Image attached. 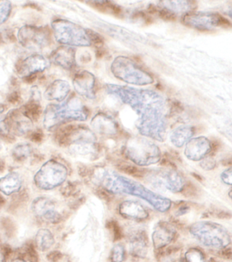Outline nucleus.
Segmentation results:
<instances>
[{"mask_svg":"<svg viewBox=\"0 0 232 262\" xmlns=\"http://www.w3.org/2000/svg\"><path fill=\"white\" fill-rule=\"evenodd\" d=\"M106 92L128 105L138 115L136 127L141 136L164 142L167 132L166 101L151 90L107 84Z\"/></svg>","mask_w":232,"mask_h":262,"instance_id":"f257e3e1","label":"nucleus"},{"mask_svg":"<svg viewBox=\"0 0 232 262\" xmlns=\"http://www.w3.org/2000/svg\"><path fill=\"white\" fill-rule=\"evenodd\" d=\"M95 179L106 190L117 194L134 195L144 200L158 212H165L171 207L168 198L150 190L144 185L109 169L96 172Z\"/></svg>","mask_w":232,"mask_h":262,"instance_id":"f03ea898","label":"nucleus"},{"mask_svg":"<svg viewBox=\"0 0 232 262\" xmlns=\"http://www.w3.org/2000/svg\"><path fill=\"white\" fill-rule=\"evenodd\" d=\"M88 111L82 101L71 95L60 104H50L43 113V125L47 130L69 121H85L88 117Z\"/></svg>","mask_w":232,"mask_h":262,"instance_id":"7ed1b4c3","label":"nucleus"},{"mask_svg":"<svg viewBox=\"0 0 232 262\" xmlns=\"http://www.w3.org/2000/svg\"><path fill=\"white\" fill-rule=\"evenodd\" d=\"M62 142L68 144L69 152L76 158L94 160L98 155L95 134L85 126L69 125L63 134Z\"/></svg>","mask_w":232,"mask_h":262,"instance_id":"20e7f679","label":"nucleus"},{"mask_svg":"<svg viewBox=\"0 0 232 262\" xmlns=\"http://www.w3.org/2000/svg\"><path fill=\"white\" fill-rule=\"evenodd\" d=\"M124 154L131 162L139 166L157 164L161 158V151L157 144L143 136L129 138L124 146Z\"/></svg>","mask_w":232,"mask_h":262,"instance_id":"39448f33","label":"nucleus"},{"mask_svg":"<svg viewBox=\"0 0 232 262\" xmlns=\"http://www.w3.org/2000/svg\"><path fill=\"white\" fill-rule=\"evenodd\" d=\"M191 235L207 247L222 249L231 243L226 229L220 224L211 222H198L190 228Z\"/></svg>","mask_w":232,"mask_h":262,"instance_id":"423d86ee","label":"nucleus"},{"mask_svg":"<svg viewBox=\"0 0 232 262\" xmlns=\"http://www.w3.org/2000/svg\"><path fill=\"white\" fill-rule=\"evenodd\" d=\"M53 34L57 42L68 47L91 46L88 30L75 23L63 18H56L51 23Z\"/></svg>","mask_w":232,"mask_h":262,"instance_id":"0eeeda50","label":"nucleus"},{"mask_svg":"<svg viewBox=\"0 0 232 262\" xmlns=\"http://www.w3.org/2000/svg\"><path fill=\"white\" fill-rule=\"evenodd\" d=\"M113 75L126 83L136 86H146L153 83L154 79L149 72L139 67L134 61L125 56H118L111 66Z\"/></svg>","mask_w":232,"mask_h":262,"instance_id":"6e6552de","label":"nucleus"},{"mask_svg":"<svg viewBox=\"0 0 232 262\" xmlns=\"http://www.w3.org/2000/svg\"><path fill=\"white\" fill-rule=\"evenodd\" d=\"M68 176L67 167L55 160H50L42 165L34 176V183L37 188L50 191L65 183Z\"/></svg>","mask_w":232,"mask_h":262,"instance_id":"1a4fd4ad","label":"nucleus"},{"mask_svg":"<svg viewBox=\"0 0 232 262\" xmlns=\"http://www.w3.org/2000/svg\"><path fill=\"white\" fill-rule=\"evenodd\" d=\"M147 183L160 192H182L186 186L184 177L174 170H156L145 177Z\"/></svg>","mask_w":232,"mask_h":262,"instance_id":"9d476101","label":"nucleus"},{"mask_svg":"<svg viewBox=\"0 0 232 262\" xmlns=\"http://www.w3.org/2000/svg\"><path fill=\"white\" fill-rule=\"evenodd\" d=\"M183 24L200 31H211L218 27L232 26L221 14L213 12H190L182 17Z\"/></svg>","mask_w":232,"mask_h":262,"instance_id":"9b49d317","label":"nucleus"},{"mask_svg":"<svg viewBox=\"0 0 232 262\" xmlns=\"http://www.w3.org/2000/svg\"><path fill=\"white\" fill-rule=\"evenodd\" d=\"M17 40L24 48L38 50L44 48L50 42V32L45 27L25 25L18 30Z\"/></svg>","mask_w":232,"mask_h":262,"instance_id":"f8f14e48","label":"nucleus"},{"mask_svg":"<svg viewBox=\"0 0 232 262\" xmlns=\"http://www.w3.org/2000/svg\"><path fill=\"white\" fill-rule=\"evenodd\" d=\"M34 121L28 118L20 108L12 109L6 115L0 128L13 136H23L32 131Z\"/></svg>","mask_w":232,"mask_h":262,"instance_id":"ddd939ff","label":"nucleus"},{"mask_svg":"<svg viewBox=\"0 0 232 262\" xmlns=\"http://www.w3.org/2000/svg\"><path fill=\"white\" fill-rule=\"evenodd\" d=\"M50 66V61L44 55L34 53L22 59L16 66L18 76L24 80L32 81L37 74L44 72Z\"/></svg>","mask_w":232,"mask_h":262,"instance_id":"4468645a","label":"nucleus"},{"mask_svg":"<svg viewBox=\"0 0 232 262\" xmlns=\"http://www.w3.org/2000/svg\"><path fill=\"white\" fill-rule=\"evenodd\" d=\"M33 213L50 224H58L62 220V214L57 209L54 200L46 196H40L32 203Z\"/></svg>","mask_w":232,"mask_h":262,"instance_id":"2eb2a0df","label":"nucleus"},{"mask_svg":"<svg viewBox=\"0 0 232 262\" xmlns=\"http://www.w3.org/2000/svg\"><path fill=\"white\" fill-rule=\"evenodd\" d=\"M211 149L212 144L210 140L204 136H199L187 142L184 154L188 160L198 162L211 154Z\"/></svg>","mask_w":232,"mask_h":262,"instance_id":"dca6fc26","label":"nucleus"},{"mask_svg":"<svg viewBox=\"0 0 232 262\" xmlns=\"http://www.w3.org/2000/svg\"><path fill=\"white\" fill-rule=\"evenodd\" d=\"M72 83L75 92L80 96L88 100L95 99V76L91 72L87 70L78 72L73 78Z\"/></svg>","mask_w":232,"mask_h":262,"instance_id":"f3484780","label":"nucleus"},{"mask_svg":"<svg viewBox=\"0 0 232 262\" xmlns=\"http://www.w3.org/2000/svg\"><path fill=\"white\" fill-rule=\"evenodd\" d=\"M176 230L170 223L160 221L153 227L151 239L153 247L157 250L169 245L176 236Z\"/></svg>","mask_w":232,"mask_h":262,"instance_id":"a211bd4d","label":"nucleus"},{"mask_svg":"<svg viewBox=\"0 0 232 262\" xmlns=\"http://www.w3.org/2000/svg\"><path fill=\"white\" fill-rule=\"evenodd\" d=\"M92 130L100 136H112L118 132V125L112 116L106 113H98L90 121Z\"/></svg>","mask_w":232,"mask_h":262,"instance_id":"6ab92c4d","label":"nucleus"},{"mask_svg":"<svg viewBox=\"0 0 232 262\" xmlns=\"http://www.w3.org/2000/svg\"><path fill=\"white\" fill-rule=\"evenodd\" d=\"M119 212L123 217L134 221H144L149 217L147 208L137 200H124L119 206Z\"/></svg>","mask_w":232,"mask_h":262,"instance_id":"aec40b11","label":"nucleus"},{"mask_svg":"<svg viewBox=\"0 0 232 262\" xmlns=\"http://www.w3.org/2000/svg\"><path fill=\"white\" fill-rule=\"evenodd\" d=\"M75 52L73 47L62 45L53 51L50 56V61L63 69L72 70L76 66Z\"/></svg>","mask_w":232,"mask_h":262,"instance_id":"412c9836","label":"nucleus"},{"mask_svg":"<svg viewBox=\"0 0 232 262\" xmlns=\"http://www.w3.org/2000/svg\"><path fill=\"white\" fill-rule=\"evenodd\" d=\"M23 184L21 174L12 171L0 178V192L10 196L19 192Z\"/></svg>","mask_w":232,"mask_h":262,"instance_id":"4be33fe9","label":"nucleus"},{"mask_svg":"<svg viewBox=\"0 0 232 262\" xmlns=\"http://www.w3.org/2000/svg\"><path fill=\"white\" fill-rule=\"evenodd\" d=\"M70 91V84L66 80H55L45 90L44 97L48 101L62 102L66 99Z\"/></svg>","mask_w":232,"mask_h":262,"instance_id":"5701e85b","label":"nucleus"},{"mask_svg":"<svg viewBox=\"0 0 232 262\" xmlns=\"http://www.w3.org/2000/svg\"><path fill=\"white\" fill-rule=\"evenodd\" d=\"M129 249L133 257L141 259L146 257L148 252V241L143 232L138 231L131 235Z\"/></svg>","mask_w":232,"mask_h":262,"instance_id":"b1692460","label":"nucleus"},{"mask_svg":"<svg viewBox=\"0 0 232 262\" xmlns=\"http://www.w3.org/2000/svg\"><path fill=\"white\" fill-rule=\"evenodd\" d=\"M194 127L191 125H181L174 129L170 134V140L174 146L182 147L194 136Z\"/></svg>","mask_w":232,"mask_h":262,"instance_id":"393cba45","label":"nucleus"},{"mask_svg":"<svg viewBox=\"0 0 232 262\" xmlns=\"http://www.w3.org/2000/svg\"><path fill=\"white\" fill-rule=\"evenodd\" d=\"M159 4L164 9L174 14L188 13L195 8V2L192 1H162Z\"/></svg>","mask_w":232,"mask_h":262,"instance_id":"a878e982","label":"nucleus"},{"mask_svg":"<svg viewBox=\"0 0 232 262\" xmlns=\"http://www.w3.org/2000/svg\"><path fill=\"white\" fill-rule=\"evenodd\" d=\"M35 241L39 250L45 252L55 245L54 235L48 229L41 228L36 232Z\"/></svg>","mask_w":232,"mask_h":262,"instance_id":"bb28decb","label":"nucleus"},{"mask_svg":"<svg viewBox=\"0 0 232 262\" xmlns=\"http://www.w3.org/2000/svg\"><path fill=\"white\" fill-rule=\"evenodd\" d=\"M22 112L33 121H38L42 114V107L40 100L30 98L28 102L20 107Z\"/></svg>","mask_w":232,"mask_h":262,"instance_id":"cd10ccee","label":"nucleus"},{"mask_svg":"<svg viewBox=\"0 0 232 262\" xmlns=\"http://www.w3.org/2000/svg\"><path fill=\"white\" fill-rule=\"evenodd\" d=\"M32 146L27 142L16 144L11 150L12 158L18 162H22L28 160L32 154Z\"/></svg>","mask_w":232,"mask_h":262,"instance_id":"c85d7f7f","label":"nucleus"},{"mask_svg":"<svg viewBox=\"0 0 232 262\" xmlns=\"http://www.w3.org/2000/svg\"><path fill=\"white\" fill-rule=\"evenodd\" d=\"M186 262H206L204 254L198 248L189 249L185 254Z\"/></svg>","mask_w":232,"mask_h":262,"instance_id":"c756f323","label":"nucleus"},{"mask_svg":"<svg viewBox=\"0 0 232 262\" xmlns=\"http://www.w3.org/2000/svg\"><path fill=\"white\" fill-rule=\"evenodd\" d=\"M126 257L124 245L118 243L113 247L110 253L111 262H123Z\"/></svg>","mask_w":232,"mask_h":262,"instance_id":"7c9ffc66","label":"nucleus"},{"mask_svg":"<svg viewBox=\"0 0 232 262\" xmlns=\"http://www.w3.org/2000/svg\"><path fill=\"white\" fill-rule=\"evenodd\" d=\"M12 10L11 2L0 1V26L7 21L11 14Z\"/></svg>","mask_w":232,"mask_h":262,"instance_id":"2f4dec72","label":"nucleus"},{"mask_svg":"<svg viewBox=\"0 0 232 262\" xmlns=\"http://www.w3.org/2000/svg\"><path fill=\"white\" fill-rule=\"evenodd\" d=\"M200 165L203 170L210 171L216 168L217 163L212 158H205L201 160Z\"/></svg>","mask_w":232,"mask_h":262,"instance_id":"473e14b6","label":"nucleus"},{"mask_svg":"<svg viewBox=\"0 0 232 262\" xmlns=\"http://www.w3.org/2000/svg\"><path fill=\"white\" fill-rule=\"evenodd\" d=\"M88 34L90 40H91L92 44L94 43L97 46L100 47L104 44V38L100 35L98 34L97 33L94 32V31L88 30Z\"/></svg>","mask_w":232,"mask_h":262,"instance_id":"72a5a7b5","label":"nucleus"},{"mask_svg":"<svg viewBox=\"0 0 232 262\" xmlns=\"http://www.w3.org/2000/svg\"><path fill=\"white\" fill-rule=\"evenodd\" d=\"M221 179L225 184L232 185V167L227 168L221 173Z\"/></svg>","mask_w":232,"mask_h":262,"instance_id":"f704fd0d","label":"nucleus"},{"mask_svg":"<svg viewBox=\"0 0 232 262\" xmlns=\"http://www.w3.org/2000/svg\"><path fill=\"white\" fill-rule=\"evenodd\" d=\"M21 99L22 98L19 93L16 92L11 93L9 96L8 97V102L13 104H17L18 103H20V101L22 100Z\"/></svg>","mask_w":232,"mask_h":262,"instance_id":"c9c22d12","label":"nucleus"},{"mask_svg":"<svg viewBox=\"0 0 232 262\" xmlns=\"http://www.w3.org/2000/svg\"><path fill=\"white\" fill-rule=\"evenodd\" d=\"M219 256L226 259H231L232 260V249L231 248H223L221 249L220 252L219 253Z\"/></svg>","mask_w":232,"mask_h":262,"instance_id":"e433bc0d","label":"nucleus"},{"mask_svg":"<svg viewBox=\"0 0 232 262\" xmlns=\"http://www.w3.org/2000/svg\"><path fill=\"white\" fill-rule=\"evenodd\" d=\"M189 207L186 205L183 206L182 207H180L179 209L178 210L177 213H176V215L182 216L184 215V214L187 213L188 212Z\"/></svg>","mask_w":232,"mask_h":262,"instance_id":"4c0bfd02","label":"nucleus"},{"mask_svg":"<svg viewBox=\"0 0 232 262\" xmlns=\"http://www.w3.org/2000/svg\"><path fill=\"white\" fill-rule=\"evenodd\" d=\"M221 164L224 166H230L232 165V157L231 158H225L221 161Z\"/></svg>","mask_w":232,"mask_h":262,"instance_id":"58836bf2","label":"nucleus"},{"mask_svg":"<svg viewBox=\"0 0 232 262\" xmlns=\"http://www.w3.org/2000/svg\"><path fill=\"white\" fill-rule=\"evenodd\" d=\"M192 175L195 177V179H196L197 180L200 181V182H202V181H204V178L201 177L200 175L196 174V173H193Z\"/></svg>","mask_w":232,"mask_h":262,"instance_id":"ea45409f","label":"nucleus"},{"mask_svg":"<svg viewBox=\"0 0 232 262\" xmlns=\"http://www.w3.org/2000/svg\"><path fill=\"white\" fill-rule=\"evenodd\" d=\"M5 108V106H4V105L0 104V115H1L2 113L4 112Z\"/></svg>","mask_w":232,"mask_h":262,"instance_id":"a19ab883","label":"nucleus"},{"mask_svg":"<svg viewBox=\"0 0 232 262\" xmlns=\"http://www.w3.org/2000/svg\"><path fill=\"white\" fill-rule=\"evenodd\" d=\"M227 14L229 16V17L232 18V8L227 11Z\"/></svg>","mask_w":232,"mask_h":262,"instance_id":"79ce46f5","label":"nucleus"},{"mask_svg":"<svg viewBox=\"0 0 232 262\" xmlns=\"http://www.w3.org/2000/svg\"><path fill=\"white\" fill-rule=\"evenodd\" d=\"M12 262H29V261L24 260V259H16V260H14Z\"/></svg>","mask_w":232,"mask_h":262,"instance_id":"37998d69","label":"nucleus"},{"mask_svg":"<svg viewBox=\"0 0 232 262\" xmlns=\"http://www.w3.org/2000/svg\"><path fill=\"white\" fill-rule=\"evenodd\" d=\"M209 262H219L218 261H217L216 259L214 258H211L210 260H209Z\"/></svg>","mask_w":232,"mask_h":262,"instance_id":"c03bdc74","label":"nucleus"},{"mask_svg":"<svg viewBox=\"0 0 232 262\" xmlns=\"http://www.w3.org/2000/svg\"><path fill=\"white\" fill-rule=\"evenodd\" d=\"M229 198H231V199L232 200V189L231 190L229 191Z\"/></svg>","mask_w":232,"mask_h":262,"instance_id":"a18cd8bd","label":"nucleus"},{"mask_svg":"<svg viewBox=\"0 0 232 262\" xmlns=\"http://www.w3.org/2000/svg\"><path fill=\"white\" fill-rule=\"evenodd\" d=\"M2 145L1 141H0V150L2 149Z\"/></svg>","mask_w":232,"mask_h":262,"instance_id":"49530a36","label":"nucleus"}]
</instances>
